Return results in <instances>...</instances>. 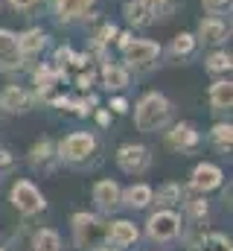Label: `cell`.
<instances>
[{"label":"cell","instance_id":"36","mask_svg":"<svg viewBox=\"0 0 233 251\" xmlns=\"http://www.w3.org/2000/svg\"><path fill=\"white\" fill-rule=\"evenodd\" d=\"M96 120H99L102 126H108V123H111V114H108V111L102 108V111H96Z\"/></svg>","mask_w":233,"mask_h":251},{"label":"cell","instance_id":"34","mask_svg":"<svg viewBox=\"0 0 233 251\" xmlns=\"http://www.w3.org/2000/svg\"><path fill=\"white\" fill-rule=\"evenodd\" d=\"M111 108H114V114H125V111H128V102L116 97V100H111Z\"/></svg>","mask_w":233,"mask_h":251},{"label":"cell","instance_id":"32","mask_svg":"<svg viewBox=\"0 0 233 251\" xmlns=\"http://www.w3.org/2000/svg\"><path fill=\"white\" fill-rule=\"evenodd\" d=\"M12 167H15L12 152H9V149H0V173H6V170H12Z\"/></svg>","mask_w":233,"mask_h":251},{"label":"cell","instance_id":"26","mask_svg":"<svg viewBox=\"0 0 233 251\" xmlns=\"http://www.w3.org/2000/svg\"><path fill=\"white\" fill-rule=\"evenodd\" d=\"M152 201H158L161 207H175V204H181V184H175V181L161 184V187H158V196H152Z\"/></svg>","mask_w":233,"mask_h":251},{"label":"cell","instance_id":"38","mask_svg":"<svg viewBox=\"0 0 233 251\" xmlns=\"http://www.w3.org/2000/svg\"><path fill=\"white\" fill-rule=\"evenodd\" d=\"M0 251H6V249H3V246H0Z\"/></svg>","mask_w":233,"mask_h":251},{"label":"cell","instance_id":"25","mask_svg":"<svg viewBox=\"0 0 233 251\" xmlns=\"http://www.w3.org/2000/svg\"><path fill=\"white\" fill-rule=\"evenodd\" d=\"M192 50H195V35L192 32H178L172 38L169 56L172 59H186V56H192Z\"/></svg>","mask_w":233,"mask_h":251},{"label":"cell","instance_id":"2","mask_svg":"<svg viewBox=\"0 0 233 251\" xmlns=\"http://www.w3.org/2000/svg\"><path fill=\"white\" fill-rule=\"evenodd\" d=\"M70 225H73V240L79 249H96V246L108 243V225L96 213H88V210L73 213Z\"/></svg>","mask_w":233,"mask_h":251},{"label":"cell","instance_id":"18","mask_svg":"<svg viewBox=\"0 0 233 251\" xmlns=\"http://www.w3.org/2000/svg\"><path fill=\"white\" fill-rule=\"evenodd\" d=\"M210 105L213 111H228L233 105V85L231 79H219L210 85Z\"/></svg>","mask_w":233,"mask_h":251},{"label":"cell","instance_id":"17","mask_svg":"<svg viewBox=\"0 0 233 251\" xmlns=\"http://www.w3.org/2000/svg\"><path fill=\"white\" fill-rule=\"evenodd\" d=\"M152 196H155V190L149 184H131L128 190H122V204L131 210H143L152 204Z\"/></svg>","mask_w":233,"mask_h":251},{"label":"cell","instance_id":"11","mask_svg":"<svg viewBox=\"0 0 233 251\" xmlns=\"http://www.w3.org/2000/svg\"><path fill=\"white\" fill-rule=\"evenodd\" d=\"M222 170L216 167V164H198L195 170H192V176H189V187L195 190V193H210V190H219L222 187Z\"/></svg>","mask_w":233,"mask_h":251},{"label":"cell","instance_id":"15","mask_svg":"<svg viewBox=\"0 0 233 251\" xmlns=\"http://www.w3.org/2000/svg\"><path fill=\"white\" fill-rule=\"evenodd\" d=\"M64 76L61 67H53V64H38L32 79H35V88H38V97L41 100H50L53 97V88L58 85V79Z\"/></svg>","mask_w":233,"mask_h":251},{"label":"cell","instance_id":"28","mask_svg":"<svg viewBox=\"0 0 233 251\" xmlns=\"http://www.w3.org/2000/svg\"><path fill=\"white\" fill-rule=\"evenodd\" d=\"M207 70L210 73H228L231 70V53H225V50L210 53L207 56Z\"/></svg>","mask_w":233,"mask_h":251},{"label":"cell","instance_id":"20","mask_svg":"<svg viewBox=\"0 0 233 251\" xmlns=\"http://www.w3.org/2000/svg\"><path fill=\"white\" fill-rule=\"evenodd\" d=\"M44 44H47V35H44L41 29H26V32L18 35V50H21V56H35V53L44 50Z\"/></svg>","mask_w":233,"mask_h":251},{"label":"cell","instance_id":"24","mask_svg":"<svg viewBox=\"0 0 233 251\" xmlns=\"http://www.w3.org/2000/svg\"><path fill=\"white\" fill-rule=\"evenodd\" d=\"M125 18H128L131 26H149V24L155 21V15L143 6V0H131V3H125Z\"/></svg>","mask_w":233,"mask_h":251},{"label":"cell","instance_id":"10","mask_svg":"<svg viewBox=\"0 0 233 251\" xmlns=\"http://www.w3.org/2000/svg\"><path fill=\"white\" fill-rule=\"evenodd\" d=\"M21 64H23V56L18 50V35L9 29H0V70L15 73V70H21Z\"/></svg>","mask_w":233,"mask_h":251},{"label":"cell","instance_id":"27","mask_svg":"<svg viewBox=\"0 0 233 251\" xmlns=\"http://www.w3.org/2000/svg\"><path fill=\"white\" fill-rule=\"evenodd\" d=\"M195 251H231V240L225 234H204L201 246Z\"/></svg>","mask_w":233,"mask_h":251},{"label":"cell","instance_id":"9","mask_svg":"<svg viewBox=\"0 0 233 251\" xmlns=\"http://www.w3.org/2000/svg\"><path fill=\"white\" fill-rule=\"evenodd\" d=\"M198 143H201V134L195 131L192 123H175L166 131V146L175 152H192V149H198Z\"/></svg>","mask_w":233,"mask_h":251},{"label":"cell","instance_id":"29","mask_svg":"<svg viewBox=\"0 0 233 251\" xmlns=\"http://www.w3.org/2000/svg\"><path fill=\"white\" fill-rule=\"evenodd\" d=\"M114 38H116V26H114V24H105L102 29H96V32H93V44H96V47H105V44H108V41H114Z\"/></svg>","mask_w":233,"mask_h":251},{"label":"cell","instance_id":"35","mask_svg":"<svg viewBox=\"0 0 233 251\" xmlns=\"http://www.w3.org/2000/svg\"><path fill=\"white\" fill-rule=\"evenodd\" d=\"M91 82H93V76H91V73H82V76L76 79V85H79L82 91H88V88H91Z\"/></svg>","mask_w":233,"mask_h":251},{"label":"cell","instance_id":"6","mask_svg":"<svg viewBox=\"0 0 233 251\" xmlns=\"http://www.w3.org/2000/svg\"><path fill=\"white\" fill-rule=\"evenodd\" d=\"M146 234L155 243H172L181 237V216L175 213L172 207H161L146 219Z\"/></svg>","mask_w":233,"mask_h":251},{"label":"cell","instance_id":"8","mask_svg":"<svg viewBox=\"0 0 233 251\" xmlns=\"http://www.w3.org/2000/svg\"><path fill=\"white\" fill-rule=\"evenodd\" d=\"M93 204L99 213H114L122 207V190L114 178H102L93 184Z\"/></svg>","mask_w":233,"mask_h":251},{"label":"cell","instance_id":"31","mask_svg":"<svg viewBox=\"0 0 233 251\" xmlns=\"http://www.w3.org/2000/svg\"><path fill=\"white\" fill-rule=\"evenodd\" d=\"M201 3H204V9H207L210 15H222V12L231 9V0H201Z\"/></svg>","mask_w":233,"mask_h":251},{"label":"cell","instance_id":"21","mask_svg":"<svg viewBox=\"0 0 233 251\" xmlns=\"http://www.w3.org/2000/svg\"><path fill=\"white\" fill-rule=\"evenodd\" d=\"M102 82H105L108 91H122V88H128V70L119 67V64H105L102 67Z\"/></svg>","mask_w":233,"mask_h":251},{"label":"cell","instance_id":"19","mask_svg":"<svg viewBox=\"0 0 233 251\" xmlns=\"http://www.w3.org/2000/svg\"><path fill=\"white\" fill-rule=\"evenodd\" d=\"M91 6H93V0H56V15H58V21L70 24V21L82 18Z\"/></svg>","mask_w":233,"mask_h":251},{"label":"cell","instance_id":"16","mask_svg":"<svg viewBox=\"0 0 233 251\" xmlns=\"http://www.w3.org/2000/svg\"><path fill=\"white\" fill-rule=\"evenodd\" d=\"M198 38L207 41V44H222L228 38V24L219 18V15H210L198 24Z\"/></svg>","mask_w":233,"mask_h":251},{"label":"cell","instance_id":"33","mask_svg":"<svg viewBox=\"0 0 233 251\" xmlns=\"http://www.w3.org/2000/svg\"><path fill=\"white\" fill-rule=\"evenodd\" d=\"M12 3V9H18V12H29V9H35L41 0H9Z\"/></svg>","mask_w":233,"mask_h":251},{"label":"cell","instance_id":"7","mask_svg":"<svg viewBox=\"0 0 233 251\" xmlns=\"http://www.w3.org/2000/svg\"><path fill=\"white\" fill-rule=\"evenodd\" d=\"M116 167L125 176H143L152 167V152L143 143H122L116 149Z\"/></svg>","mask_w":233,"mask_h":251},{"label":"cell","instance_id":"30","mask_svg":"<svg viewBox=\"0 0 233 251\" xmlns=\"http://www.w3.org/2000/svg\"><path fill=\"white\" fill-rule=\"evenodd\" d=\"M143 6H146L152 15H161V18H166V15L172 12V0H143Z\"/></svg>","mask_w":233,"mask_h":251},{"label":"cell","instance_id":"5","mask_svg":"<svg viewBox=\"0 0 233 251\" xmlns=\"http://www.w3.org/2000/svg\"><path fill=\"white\" fill-rule=\"evenodd\" d=\"M122 56H125L128 67H134L137 73H149L161 59V44H155L149 38H131L122 47Z\"/></svg>","mask_w":233,"mask_h":251},{"label":"cell","instance_id":"4","mask_svg":"<svg viewBox=\"0 0 233 251\" xmlns=\"http://www.w3.org/2000/svg\"><path fill=\"white\" fill-rule=\"evenodd\" d=\"M9 201H12V207H15L18 213H23V216H35V213H41V210L47 207L44 193L35 187L32 181H26V178H21V181L12 184V190H9Z\"/></svg>","mask_w":233,"mask_h":251},{"label":"cell","instance_id":"14","mask_svg":"<svg viewBox=\"0 0 233 251\" xmlns=\"http://www.w3.org/2000/svg\"><path fill=\"white\" fill-rule=\"evenodd\" d=\"M140 240V231H137V225L134 222H128V219H116L108 225V243L116 246V249H128V246H134Z\"/></svg>","mask_w":233,"mask_h":251},{"label":"cell","instance_id":"13","mask_svg":"<svg viewBox=\"0 0 233 251\" xmlns=\"http://www.w3.org/2000/svg\"><path fill=\"white\" fill-rule=\"evenodd\" d=\"M29 164L41 173H50L53 167L58 164V155H56V143L50 137H41L32 149H29Z\"/></svg>","mask_w":233,"mask_h":251},{"label":"cell","instance_id":"1","mask_svg":"<svg viewBox=\"0 0 233 251\" xmlns=\"http://www.w3.org/2000/svg\"><path fill=\"white\" fill-rule=\"evenodd\" d=\"M169 120H172V102L163 94H158V91H149L134 105V126L140 131H146V134L149 131H161Z\"/></svg>","mask_w":233,"mask_h":251},{"label":"cell","instance_id":"3","mask_svg":"<svg viewBox=\"0 0 233 251\" xmlns=\"http://www.w3.org/2000/svg\"><path fill=\"white\" fill-rule=\"evenodd\" d=\"M93 152H96V137L91 131H73L56 146L58 161L64 164H85Z\"/></svg>","mask_w":233,"mask_h":251},{"label":"cell","instance_id":"23","mask_svg":"<svg viewBox=\"0 0 233 251\" xmlns=\"http://www.w3.org/2000/svg\"><path fill=\"white\" fill-rule=\"evenodd\" d=\"M210 143H213L222 155H231V149H233V126L231 123L213 126V131H210Z\"/></svg>","mask_w":233,"mask_h":251},{"label":"cell","instance_id":"37","mask_svg":"<svg viewBox=\"0 0 233 251\" xmlns=\"http://www.w3.org/2000/svg\"><path fill=\"white\" fill-rule=\"evenodd\" d=\"M93 251H122V249H116V246H111V243H102V246H96Z\"/></svg>","mask_w":233,"mask_h":251},{"label":"cell","instance_id":"22","mask_svg":"<svg viewBox=\"0 0 233 251\" xmlns=\"http://www.w3.org/2000/svg\"><path fill=\"white\" fill-rule=\"evenodd\" d=\"M32 251H61V237L53 228H41L32 234Z\"/></svg>","mask_w":233,"mask_h":251},{"label":"cell","instance_id":"12","mask_svg":"<svg viewBox=\"0 0 233 251\" xmlns=\"http://www.w3.org/2000/svg\"><path fill=\"white\" fill-rule=\"evenodd\" d=\"M0 108L9 111V114H26L32 108V97L18 85H6L3 94H0Z\"/></svg>","mask_w":233,"mask_h":251}]
</instances>
